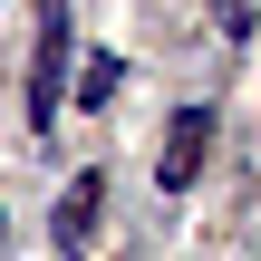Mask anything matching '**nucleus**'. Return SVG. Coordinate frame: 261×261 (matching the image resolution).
<instances>
[{"mask_svg": "<svg viewBox=\"0 0 261 261\" xmlns=\"http://www.w3.org/2000/svg\"><path fill=\"white\" fill-rule=\"evenodd\" d=\"M203 145H213V107H174L165 155H155V184H165V194H184V184L203 174Z\"/></svg>", "mask_w": 261, "mask_h": 261, "instance_id": "7ed1b4c3", "label": "nucleus"}, {"mask_svg": "<svg viewBox=\"0 0 261 261\" xmlns=\"http://www.w3.org/2000/svg\"><path fill=\"white\" fill-rule=\"evenodd\" d=\"M116 87H126V68H116V58H87V68H77V107H107Z\"/></svg>", "mask_w": 261, "mask_h": 261, "instance_id": "20e7f679", "label": "nucleus"}, {"mask_svg": "<svg viewBox=\"0 0 261 261\" xmlns=\"http://www.w3.org/2000/svg\"><path fill=\"white\" fill-rule=\"evenodd\" d=\"M68 48H77L68 0H48V10H39V48H29V126H39V136H48L58 107H68Z\"/></svg>", "mask_w": 261, "mask_h": 261, "instance_id": "f257e3e1", "label": "nucleus"}, {"mask_svg": "<svg viewBox=\"0 0 261 261\" xmlns=\"http://www.w3.org/2000/svg\"><path fill=\"white\" fill-rule=\"evenodd\" d=\"M97 203H107V174H97V165L68 174V194L48 203V242H58V261H77L87 242H97Z\"/></svg>", "mask_w": 261, "mask_h": 261, "instance_id": "f03ea898", "label": "nucleus"}, {"mask_svg": "<svg viewBox=\"0 0 261 261\" xmlns=\"http://www.w3.org/2000/svg\"><path fill=\"white\" fill-rule=\"evenodd\" d=\"M0 232H10V213H0Z\"/></svg>", "mask_w": 261, "mask_h": 261, "instance_id": "39448f33", "label": "nucleus"}]
</instances>
